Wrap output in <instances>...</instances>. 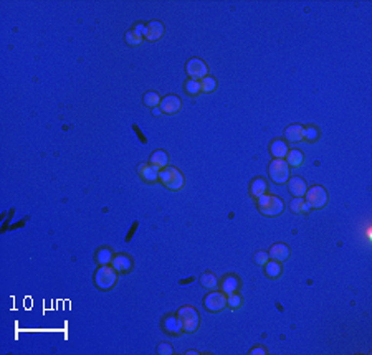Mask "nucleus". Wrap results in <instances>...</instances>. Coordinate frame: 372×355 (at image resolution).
<instances>
[{
    "mask_svg": "<svg viewBox=\"0 0 372 355\" xmlns=\"http://www.w3.org/2000/svg\"><path fill=\"white\" fill-rule=\"evenodd\" d=\"M242 304H243V299L240 294L233 293L227 296V306H228L230 309H238V307H242Z\"/></svg>",
    "mask_w": 372,
    "mask_h": 355,
    "instance_id": "c85d7f7f",
    "label": "nucleus"
},
{
    "mask_svg": "<svg viewBox=\"0 0 372 355\" xmlns=\"http://www.w3.org/2000/svg\"><path fill=\"white\" fill-rule=\"evenodd\" d=\"M200 88H202V93H213L217 89V79L207 75L200 79Z\"/></svg>",
    "mask_w": 372,
    "mask_h": 355,
    "instance_id": "cd10ccee",
    "label": "nucleus"
},
{
    "mask_svg": "<svg viewBox=\"0 0 372 355\" xmlns=\"http://www.w3.org/2000/svg\"><path fill=\"white\" fill-rule=\"evenodd\" d=\"M139 177L147 183H156L159 182V169H156L151 164H141L138 169Z\"/></svg>",
    "mask_w": 372,
    "mask_h": 355,
    "instance_id": "f8f14e48",
    "label": "nucleus"
},
{
    "mask_svg": "<svg viewBox=\"0 0 372 355\" xmlns=\"http://www.w3.org/2000/svg\"><path fill=\"white\" fill-rule=\"evenodd\" d=\"M162 35H164V25L159 20H151V22L146 23V28H144V38L147 41H157L161 40Z\"/></svg>",
    "mask_w": 372,
    "mask_h": 355,
    "instance_id": "1a4fd4ad",
    "label": "nucleus"
},
{
    "mask_svg": "<svg viewBox=\"0 0 372 355\" xmlns=\"http://www.w3.org/2000/svg\"><path fill=\"white\" fill-rule=\"evenodd\" d=\"M267 190H268V183L265 178L258 177L250 183V195L253 197V198H260L262 195L267 194Z\"/></svg>",
    "mask_w": 372,
    "mask_h": 355,
    "instance_id": "aec40b11",
    "label": "nucleus"
},
{
    "mask_svg": "<svg viewBox=\"0 0 372 355\" xmlns=\"http://www.w3.org/2000/svg\"><path fill=\"white\" fill-rule=\"evenodd\" d=\"M288 151L289 149H288V145H286V142L283 139H275L270 144V152H271V156L275 157V159H285Z\"/></svg>",
    "mask_w": 372,
    "mask_h": 355,
    "instance_id": "6ab92c4d",
    "label": "nucleus"
},
{
    "mask_svg": "<svg viewBox=\"0 0 372 355\" xmlns=\"http://www.w3.org/2000/svg\"><path fill=\"white\" fill-rule=\"evenodd\" d=\"M268 256H270V259L285 263L289 258V248L285 243H275V245H271L270 251H268Z\"/></svg>",
    "mask_w": 372,
    "mask_h": 355,
    "instance_id": "2eb2a0df",
    "label": "nucleus"
},
{
    "mask_svg": "<svg viewBox=\"0 0 372 355\" xmlns=\"http://www.w3.org/2000/svg\"><path fill=\"white\" fill-rule=\"evenodd\" d=\"M199 281H200V284H202L204 288H207V289H215L217 286H219V279H217V276L210 271L200 275Z\"/></svg>",
    "mask_w": 372,
    "mask_h": 355,
    "instance_id": "393cba45",
    "label": "nucleus"
},
{
    "mask_svg": "<svg viewBox=\"0 0 372 355\" xmlns=\"http://www.w3.org/2000/svg\"><path fill=\"white\" fill-rule=\"evenodd\" d=\"M268 354V350L265 349V347H262V345H258V347H253L250 350V355H267Z\"/></svg>",
    "mask_w": 372,
    "mask_h": 355,
    "instance_id": "f704fd0d",
    "label": "nucleus"
},
{
    "mask_svg": "<svg viewBox=\"0 0 372 355\" xmlns=\"http://www.w3.org/2000/svg\"><path fill=\"white\" fill-rule=\"evenodd\" d=\"M256 200H258V203H256L258 205V210L267 217H278L285 210V202L276 195L265 194Z\"/></svg>",
    "mask_w": 372,
    "mask_h": 355,
    "instance_id": "f257e3e1",
    "label": "nucleus"
},
{
    "mask_svg": "<svg viewBox=\"0 0 372 355\" xmlns=\"http://www.w3.org/2000/svg\"><path fill=\"white\" fill-rule=\"evenodd\" d=\"M305 139L310 140V142H314V140L319 139V131L316 129L314 126H308V127H305Z\"/></svg>",
    "mask_w": 372,
    "mask_h": 355,
    "instance_id": "7c9ffc66",
    "label": "nucleus"
},
{
    "mask_svg": "<svg viewBox=\"0 0 372 355\" xmlns=\"http://www.w3.org/2000/svg\"><path fill=\"white\" fill-rule=\"evenodd\" d=\"M144 28H146V23H136L134 27H132V32H134L138 37L144 38V37H143V35H144Z\"/></svg>",
    "mask_w": 372,
    "mask_h": 355,
    "instance_id": "72a5a7b5",
    "label": "nucleus"
},
{
    "mask_svg": "<svg viewBox=\"0 0 372 355\" xmlns=\"http://www.w3.org/2000/svg\"><path fill=\"white\" fill-rule=\"evenodd\" d=\"M143 102L146 108H157L161 104V96L157 95L156 91H147L146 95L143 96Z\"/></svg>",
    "mask_w": 372,
    "mask_h": 355,
    "instance_id": "bb28decb",
    "label": "nucleus"
},
{
    "mask_svg": "<svg viewBox=\"0 0 372 355\" xmlns=\"http://www.w3.org/2000/svg\"><path fill=\"white\" fill-rule=\"evenodd\" d=\"M204 306L208 312H220L227 307V294L224 291H212L204 299Z\"/></svg>",
    "mask_w": 372,
    "mask_h": 355,
    "instance_id": "423d86ee",
    "label": "nucleus"
},
{
    "mask_svg": "<svg viewBox=\"0 0 372 355\" xmlns=\"http://www.w3.org/2000/svg\"><path fill=\"white\" fill-rule=\"evenodd\" d=\"M132 259L129 258L127 255L124 253H119V255H114L113 256V261H111V266L116 269L118 273H129L132 269Z\"/></svg>",
    "mask_w": 372,
    "mask_h": 355,
    "instance_id": "ddd939ff",
    "label": "nucleus"
},
{
    "mask_svg": "<svg viewBox=\"0 0 372 355\" xmlns=\"http://www.w3.org/2000/svg\"><path fill=\"white\" fill-rule=\"evenodd\" d=\"M124 38H126V43L129 45V46H138V45L143 43V40H144V38H141V37L136 35L132 30L126 32V37H124Z\"/></svg>",
    "mask_w": 372,
    "mask_h": 355,
    "instance_id": "c756f323",
    "label": "nucleus"
},
{
    "mask_svg": "<svg viewBox=\"0 0 372 355\" xmlns=\"http://www.w3.org/2000/svg\"><path fill=\"white\" fill-rule=\"evenodd\" d=\"M113 251L109 250V248H100V250L96 251L95 258H96V263L100 264V266H106V264H111V261H113Z\"/></svg>",
    "mask_w": 372,
    "mask_h": 355,
    "instance_id": "b1692460",
    "label": "nucleus"
},
{
    "mask_svg": "<svg viewBox=\"0 0 372 355\" xmlns=\"http://www.w3.org/2000/svg\"><path fill=\"white\" fill-rule=\"evenodd\" d=\"M152 113H154V116H159V114L162 113V111H161V108H154Z\"/></svg>",
    "mask_w": 372,
    "mask_h": 355,
    "instance_id": "c9c22d12",
    "label": "nucleus"
},
{
    "mask_svg": "<svg viewBox=\"0 0 372 355\" xmlns=\"http://www.w3.org/2000/svg\"><path fill=\"white\" fill-rule=\"evenodd\" d=\"M118 281V271L114 269L111 264H106V266H100L95 273V284L98 289L101 291H109L116 284Z\"/></svg>",
    "mask_w": 372,
    "mask_h": 355,
    "instance_id": "f03ea898",
    "label": "nucleus"
},
{
    "mask_svg": "<svg viewBox=\"0 0 372 355\" xmlns=\"http://www.w3.org/2000/svg\"><path fill=\"white\" fill-rule=\"evenodd\" d=\"M167 162H169V157L164 151H154L152 156H151V160H149V164L161 170V169H164V167H167Z\"/></svg>",
    "mask_w": 372,
    "mask_h": 355,
    "instance_id": "4be33fe9",
    "label": "nucleus"
},
{
    "mask_svg": "<svg viewBox=\"0 0 372 355\" xmlns=\"http://www.w3.org/2000/svg\"><path fill=\"white\" fill-rule=\"evenodd\" d=\"M286 183H288V189H289V192H291V195L305 197L308 187H306V182L303 180L301 177H291V178H288V182Z\"/></svg>",
    "mask_w": 372,
    "mask_h": 355,
    "instance_id": "f3484780",
    "label": "nucleus"
},
{
    "mask_svg": "<svg viewBox=\"0 0 372 355\" xmlns=\"http://www.w3.org/2000/svg\"><path fill=\"white\" fill-rule=\"evenodd\" d=\"M305 197L306 203L311 208H323L328 203V192L321 185H313L311 189H308Z\"/></svg>",
    "mask_w": 372,
    "mask_h": 355,
    "instance_id": "39448f33",
    "label": "nucleus"
},
{
    "mask_svg": "<svg viewBox=\"0 0 372 355\" xmlns=\"http://www.w3.org/2000/svg\"><path fill=\"white\" fill-rule=\"evenodd\" d=\"M285 160L289 167H299L303 164V160H305V156H303V152L298 151V149H291V151H288V154H286Z\"/></svg>",
    "mask_w": 372,
    "mask_h": 355,
    "instance_id": "5701e85b",
    "label": "nucleus"
},
{
    "mask_svg": "<svg viewBox=\"0 0 372 355\" xmlns=\"http://www.w3.org/2000/svg\"><path fill=\"white\" fill-rule=\"evenodd\" d=\"M289 208H291L293 213H298V215H306V213L311 212V207L306 203V200L303 197H294L289 203Z\"/></svg>",
    "mask_w": 372,
    "mask_h": 355,
    "instance_id": "412c9836",
    "label": "nucleus"
},
{
    "mask_svg": "<svg viewBox=\"0 0 372 355\" xmlns=\"http://www.w3.org/2000/svg\"><path fill=\"white\" fill-rule=\"evenodd\" d=\"M184 91L187 93V96H199L202 93V88H200V81L197 79H187L186 84H184Z\"/></svg>",
    "mask_w": 372,
    "mask_h": 355,
    "instance_id": "a878e982",
    "label": "nucleus"
},
{
    "mask_svg": "<svg viewBox=\"0 0 372 355\" xmlns=\"http://www.w3.org/2000/svg\"><path fill=\"white\" fill-rule=\"evenodd\" d=\"M161 111L164 114H175L179 113L182 108V102L181 99H179V96L175 95H167L165 98H162L161 99Z\"/></svg>",
    "mask_w": 372,
    "mask_h": 355,
    "instance_id": "9b49d317",
    "label": "nucleus"
},
{
    "mask_svg": "<svg viewBox=\"0 0 372 355\" xmlns=\"http://www.w3.org/2000/svg\"><path fill=\"white\" fill-rule=\"evenodd\" d=\"M219 286H220V289L227 294V296H228V294H233V293H237V291L240 289V279H238L235 275H225L220 279Z\"/></svg>",
    "mask_w": 372,
    "mask_h": 355,
    "instance_id": "4468645a",
    "label": "nucleus"
},
{
    "mask_svg": "<svg viewBox=\"0 0 372 355\" xmlns=\"http://www.w3.org/2000/svg\"><path fill=\"white\" fill-rule=\"evenodd\" d=\"M161 327L164 329L165 332L170 334V335H177V334L182 332V322L179 319L177 314H167L161 322Z\"/></svg>",
    "mask_w": 372,
    "mask_h": 355,
    "instance_id": "9d476101",
    "label": "nucleus"
},
{
    "mask_svg": "<svg viewBox=\"0 0 372 355\" xmlns=\"http://www.w3.org/2000/svg\"><path fill=\"white\" fill-rule=\"evenodd\" d=\"M285 138L289 140V142H299V140L305 139V126L301 124H291V126L286 127L285 131Z\"/></svg>",
    "mask_w": 372,
    "mask_h": 355,
    "instance_id": "dca6fc26",
    "label": "nucleus"
},
{
    "mask_svg": "<svg viewBox=\"0 0 372 355\" xmlns=\"http://www.w3.org/2000/svg\"><path fill=\"white\" fill-rule=\"evenodd\" d=\"M177 316H179V319H181V322H182V332L190 334V332H195L199 329L200 317H199V312L195 311V307H192V306L179 307Z\"/></svg>",
    "mask_w": 372,
    "mask_h": 355,
    "instance_id": "20e7f679",
    "label": "nucleus"
},
{
    "mask_svg": "<svg viewBox=\"0 0 372 355\" xmlns=\"http://www.w3.org/2000/svg\"><path fill=\"white\" fill-rule=\"evenodd\" d=\"M265 276L270 277V279H276V277L281 276V273H283V268H281V263L280 261H275V259H268L267 263H265Z\"/></svg>",
    "mask_w": 372,
    "mask_h": 355,
    "instance_id": "a211bd4d",
    "label": "nucleus"
},
{
    "mask_svg": "<svg viewBox=\"0 0 372 355\" xmlns=\"http://www.w3.org/2000/svg\"><path fill=\"white\" fill-rule=\"evenodd\" d=\"M186 73L189 75L190 79H197L200 81L202 78H205L208 73V66L205 65L204 59L200 58H190L186 65Z\"/></svg>",
    "mask_w": 372,
    "mask_h": 355,
    "instance_id": "6e6552de",
    "label": "nucleus"
},
{
    "mask_svg": "<svg viewBox=\"0 0 372 355\" xmlns=\"http://www.w3.org/2000/svg\"><path fill=\"white\" fill-rule=\"evenodd\" d=\"M157 352L161 355H170V354H174V349L170 344H159L157 345Z\"/></svg>",
    "mask_w": 372,
    "mask_h": 355,
    "instance_id": "473e14b6",
    "label": "nucleus"
},
{
    "mask_svg": "<svg viewBox=\"0 0 372 355\" xmlns=\"http://www.w3.org/2000/svg\"><path fill=\"white\" fill-rule=\"evenodd\" d=\"M253 259H255V263L258 264V266H265V263L270 259V256H268L267 251H258V253L255 255Z\"/></svg>",
    "mask_w": 372,
    "mask_h": 355,
    "instance_id": "2f4dec72",
    "label": "nucleus"
},
{
    "mask_svg": "<svg viewBox=\"0 0 372 355\" xmlns=\"http://www.w3.org/2000/svg\"><path fill=\"white\" fill-rule=\"evenodd\" d=\"M270 177L275 183H286L289 178V165L285 159H275L270 164Z\"/></svg>",
    "mask_w": 372,
    "mask_h": 355,
    "instance_id": "0eeeda50",
    "label": "nucleus"
},
{
    "mask_svg": "<svg viewBox=\"0 0 372 355\" xmlns=\"http://www.w3.org/2000/svg\"><path fill=\"white\" fill-rule=\"evenodd\" d=\"M159 180L167 187L169 190H181L184 187V175L177 167L167 165L159 170Z\"/></svg>",
    "mask_w": 372,
    "mask_h": 355,
    "instance_id": "7ed1b4c3",
    "label": "nucleus"
}]
</instances>
